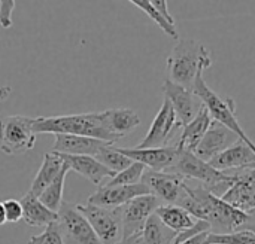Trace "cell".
Masks as SVG:
<instances>
[{"label":"cell","instance_id":"cell-1","mask_svg":"<svg viewBox=\"0 0 255 244\" xmlns=\"http://www.w3.org/2000/svg\"><path fill=\"white\" fill-rule=\"evenodd\" d=\"M185 198L181 206L194 219L209 225L211 234H229L235 231H254V215L244 213L221 201L202 185L185 180Z\"/></svg>","mask_w":255,"mask_h":244},{"label":"cell","instance_id":"cell-2","mask_svg":"<svg viewBox=\"0 0 255 244\" xmlns=\"http://www.w3.org/2000/svg\"><path fill=\"white\" fill-rule=\"evenodd\" d=\"M33 131L36 133V136L39 133H52L67 136H84L112 145L115 143V139L106 128L103 112L33 118Z\"/></svg>","mask_w":255,"mask_h":244},{"label":"cell","instance_id":"cell-3","mask_svg":"<svg viewBox=\"0 0 255 244\" xmlns=\"http://www.w3.org/2000/svg\"><path fill=\"white\" fill-rule=\"evenodd\" d=\"M211 64V54L202 43L191 39H179L167 58V81L191 89L197 73L200 70L205 72Z\"/></svg>","mask_w":255,"mask_h":244},{"label":"cell","instance_id":"cell-4","mask_svg":"<svg viewBox=\"0 0 255 244\" xmlns=\"http://www.w3.org/2000/svg\"><path fill=\"white\" fill-rule=\"evenodd\" d=\"M166 173L176 174L185 180L197 182L202 185L206 191L214 194L215 197L221 198V195L232 186L233 179L226 171H217L214 170L208 163L197 158L193 152L179 151L175 163L170 168L166 170Z\"/></svg>","mask_w":255,"mask_h":244},{"label":"cell","instance_id":"cell-5","mask_svg":"<svg viewBox=\"0 0 255 244\" xmlns=\"http://www.w3.org/2000/svg\"><path fill=\"white\" fill-rule=\"evenodd\" d=\"M191 91L194 92V95L202 101L203 107L208 110L209 116L212 121L224 125L226 128H229L232 133H235L241 140H244L247 145L254 146L253 140L247 136V133L244 131V128L241 127L238 116H236V104L235 100L232 97H221L217 92H214L205 82L203 78V70H200L194 79L193 88Z\"/></svg>","mask_w":255,"mask_h":244},{"label":"cell","instance_id":"cell-6","mask_svg":"<svg viewBox=\"0 0 255 244\" xmlns=\"http://www.w3.org/2000/svg\"><path fill=\"white\" fill-rule=\"evenodd\" d=\"M36 145L33 118L10 115L0 118V151L6 155H22Z\"/></svg>","mask_w":255,"mask_h":244},{"label":"cell","instance_id":"cell-7","mask_svg":"<svg viewBox=\"0 0 255 244\" xmlns=\"http://www.w3.org/2000/svg\"><path fill=\"white\" fill-rule=\"evenodd\" d=\"M55 224L60 230L63 244H102L87 219L72 203L63 201L57 212Z\"/></svg>","mask_w":255,"mask_h":244},{"label":"cell","instance_id":"cell-8","mask_svg":"<svg viewBox=\"0 0 255 244\" xmlns=\"http://www.w3.org/2000/svg\"><path fill=\"white\" fill-rule=\"evenodd\" d=\"M87 219L102 244H117L121 240V219L118 209H103L93 204H75Z\"/></svg>","mask_w":255,"mask_h":244},{"label":"cell","instance_id":"cell-9","mask_svg":"<svg viewBox=\"0 0 255 244\" xmlns=\"http://www.w3.org/2000/svg\"><path fill=\"white\" fill-rule=\"evenodd\" d=\"M232 176V186L221 195V201L248 215L255 210V167L226 171Z\"/></svg>","mask_w":255,"mask_h":244},{"label":"cell","instance_id":"cell-10","mask_svg":"<svg viewBox=\"0 0 255 244\" xmlns=\"http://www.w3.org/2000/svg\"><path fill=\"white\" fill-rule=\"evenodd\" d=\"M140 183H143L149 194L154 195L161 206H181L185 198V179L166 173V171H149L146 170L142 176Z\"/></svg>","mask_w":255,"mask_h":244},{"label":"cell","instance_id":"cell-11","mask_svg":"<svg viewBox=\"0 0 255 244\" xmlns=\"http://www.w3.org/2000/svg\"><path fill=\"white\" fill-rule=\"evenodd\" d=\"M161 203L151 194L140 195L118 207L121 219V240L142 233L148 218L155 213Z\"/></svg>","mask_w":255,"mask_h":244},{"label":"cell","instance_id":"cell-12","mask_svg":"<svg viewBox=\"0 0 255 244\" xmlns=\"http://www.w3.org/2000/svg\"><path fill=\"white\" fill-rule=\"evenodd\" d=\"M181 128L176 121V115L173 112L172 104L167 98H164L161 109L158 110L157 116L152 121L149 131L146 133L145 139L136 146L137 149H148V148H163L169 146L173 137V133Z\"/></svg>","mask_w":255,"mask_h":244},{"label":"cell","instance_id":"cell-13","mask_svg":"<svg viewBox=\"0 0 255 244\" xmlns=\"http://www.w3.org/2000/svg\"><path fill=\"white\" fill-rule=\"evenodd\" d=\"M163 92H164V98H167L169 103L172 104L173 112L176 115V121L181 127L191 122L203 107L202 101L194 95L191 89L176 85L167 79L164 82Z\"/></svg>","mask_w":255,"mask_h":244},{"label":"cell","instance_id":"cell-14","mask_svg":"<svg viewBox=\"0 0 255 244\" xmlns=\"http://www.w3.org/2000/svg\"><path fill=\"white\" fill-rule=\"evenodd\" d=\"M120 154L131 160L133 163L142 164L145 168L148 167L149 171H166L172 167L176 160L178 148L176 145H169L163 148H148V149H137V148H118Z\"/></svg>","mask_w":255,"mask_h":244},{"label":"cell","instance_id":"cell-15","mask_svg":"<svg viewBox=\"0 0 255 244\" xmlns=\"http://www.w3.org/2000/svg\"><path fill=\"white\" fill-rule=\"evenodd\" d=\"M208 164L217 171H232L255 167L254 146L247 145L244 140L238 139L233 145L217 154Z\"/></svg>","mask_w":255,"mask_h":244},{"label":"cell","instance_id":"cell-16","mask_svg":"<svg viewBox=\"0 0 255 244\" xmlns=\"http://www.w3.org/2000/svg\"><path fill=\"white\" fill-rule=\"evenodd\" d=\"M149 191L143 183L133 186H99V189L88 198V204L103 209H118L136 197L148 195Z\"/></svg>","mask_w":255,"mask_h":244},{"label":"cell","instance_id":"cell-17","mask_svg":"<svg viewBox=\"0 0 255 244\" xmlns=\"http://www.w3.org/2000/svg\"><path fill=\"white\" fill-rule=\"evenodd\" d=\"M238 139L239 137L235 133H232L229 128H226L224 125H221L215 121H211L208 131L205 133L203 139L200 140L199 146L196 148V151L193 154L197 158H200L202 161L208 163L217 154H220L221 151H224L226 148L233 145Z\"/></svg>","mask_w":255,"mask_h":244},{"label":"cell","instance_id":"cell-18","mask_svg":"<svg viewBox=\"0 0 255 244\" xmlns=\"http://www.w3.org/2000/svg\"><path fill=\"white\" fill-rule=\"evenodd\" d=\"M112 143L102 142L91 137L84 136H67V134H55V143L52 146V152L61 155H84V157H96L105 146Z\"/></svg>","mask_w":255,"mask_h":244},{"label":"cell","instance_id":"cell-19","mask_svg":"<svg viewBox=\"0 0 255 244\" xmlns=\"http://www.w3.org/2000/svg\"><path fill=\"white\" fill-rule=\"evenodd\" d=\"M61 155V154H60ZM64 163L69 165L70 171L78 173L93 185L102 186L106 179L114 177L115 174L105 168L96 158L93 157H84V155H61Z\"/></svg>","mask_w":255,"mask_h":244},{"label":"cell","instance_id":"cell-20","mask_svg":"<svg viewBox=\"0 0 255 244\" xmlns=\"http://www.w3.org/2000/svg\"><path fill=\"white\" fill-rule=\"evenodd\" d=\"M103 118L106 128L115 142L128 136L140 125L139 115L131 109H108L103 110Z\"/></svg>","mask_w":255,"mask_h":244},{"label":"cell","instance_id":"cell-21","mask_svg":"<svg viewBox=\"0 0 255 244\" xmlns=\"http://www.w3.org/2000/svg\"><path fill=\"white\" fill-rule=\"evenodd\" d=\"M211 116L208 113V110L205 107H202V110L199 112V115L188 122L187 125L181 127V136L179 140L175 143L176 148L179 151H187V152H194L196 148L199 146L200 140L203 139L205 133L208 131L209 125H211Z\"/></svg>","mask_w":255,"mask_h":244},{"label":"cell","instance_id":"cell-22","mask_svg":"<svg viewBox=\"0 0 255 244\" xmlns=\"http://www.w3.org/2000/svg\"><path fill=\"white\" fill-rule=\"evenodd\" d=\"M64 167V161L61 158L60 154L57 152H46L43 155V163L37 171V174L34 176L31 186H30V192L36 197H39L60 174V171Z\"/></svg>","mask_w":255,"mask_h":244},{"label":"cell","instance_id":"cell-23","mask_svg":"<svg viewBox=\"0 0 255 244\" xmlns=\"http://www.w3.org/2000/svg\"><path fill=\"white\" fill-rule=\"evenodd\" d=\"M19 204L22 209V221L28 227H48L57 219V213L46 209L30 191L19 200Z\"/></svg>","mask_w":255,"mask_h":244},{"label":"cell","instance_id":"cell-24","mask_svg":"<svg viewBox=\"0 0 255 244\" xmlns=\"http://www.w3.org/2000/svg\"><path fill=\"white\" fill-rule=\"evenodd\" d=\"M155 215L161 221V224L175 234L194 227V224L197 222V219H194L188 212L178 206H160L155 210Z\"/></svg>","mask_w":255,"mask_h":244},{"label":"cell","instance_id":"cell-25","mask_svg":"<svg viewBox=\"0 0 255 244\" xmlns=\"http://www.w3.org/2000/svg\"><path fill=\"white\" fill-rule=\"evenodd\" d=\"M140 236L143 244H173L176 234L166 228L154 213L148 218Z\"/></svg>","mask_w":255,"mask_h":244},{"label":"cell","instance_id":"cell-26","mask_svg":"<svg viewBox=\"0 0 255 244\" xmlns=\"http://www.w3.org/2000/svg\"><path fill=\"white\" fill-rule=\"evenodd\" d=\"M63 158V157H61ZM64 161V160H63ZM69 165L64 163V167L63 170L60 171V174L57 176V179L37 197L39 201L46 207L49 209L51 212L57 213L63 204V188H64V182H66V176L69 173Z\"/></svg>","mask_w":255,"mask_h":244},{"label":"cell","instance_id":"cell-27","mask_svg":"<svg viewBox=\"0 0 255 244\" xmlns=\"http://www.w3.org/2000/svg\"><path fill=\"white\" fill-rule=\"evenodd\" d=\"M105 168H108L109 171H112L114 174L126 170L127 167H130L133 164L131 160H128L127 157H124L123 154L118 152V149L114 145L105 146L96 157H94Z\"/></svg>","mask_w":255,"mask_h":244},{"label":"cell","instance_id":"cell-28","mask_svg":"<svg viewBox=\"0 0 255 244\" xmlns=\"http://www.w3.org/2000/svg\"><path fill=\"white\" fill-rule=\"evenodd\" d=\"M146 171V168L139 164V163H133L130 167H127L126 170L117 173L114 177H111L108 182H105V186H133L140 183L143 173Z\"/></svg>","mask_w":255,"mask_h":244},{"label":"cell","instance_id":"cell-29","mask_svg":"<svg viewBox=\"0 0 255 244\" xmlns=\"http://www.w3.org/2000/svg\"><path fill=\"white\" fill-rule=\"evenodd\" d=\"M206 244H255L254 231H235L229 234H208Z\"/></svg>","mask_w":255,"mask_h":244},{"label":"cell","instance_id":"cell-30","mask_svg":"<svg viewBox=\"0 0 255 244\" xmlns=\"http://www.w3.org/2000/svg\"><path fill=\"white\" fill-rule=\"evenodd\" d=\"M130 3H133L136 7H139V9H142L167 36H170V37H173V39H178V31H176V27L175 25H170L155 9H154V6H152V3H151V0H131Z\"/></svg>","mask_w":255,"mask_h":244},{"label":"cell","instance_id":"cell-31","mask_svg":"<svg viewBox=\"0 0 255 244\" xmlns=\"http://www.w3.org/2000/svg\"><path fill=\"white\" fill-rule=\"evenodd\" d=\"M28 244H63V239L57 224L52 222L48 227H45L42 234L30 237Z\"/></svg>","mask_w":255,"mask_h":244},{"label":"cell","instance_id":"cell-32","mask_svg":"<svg viewBox=\"0 0 255 244\" xmlns=\"http://www.w3.org/2000/svg\"><path fill=\"white\" fill-rule=\"evenodd\" d=\"M3 207H4L6 222L16 224V222L22 221V209H21L19 201H16V200H6V201H3Z\"/></svg>","mask_w":255,"mask_h":244},{"label":"cell","instance_id":"cell-33","mask_svg":"<svg viewBox=\"0 0 255 244\" xmlns=\"http://www.w3.org/2000/svg\"><path fill=\"white\" fill-rule=\"evenodd\" d=\"M16 7V1L13 0H1L0 3V25L3 28L12 27V13Z\"/></svg>","mask_w":255,"mask_h":244},{"label":"cell","instance_id":"cell-34","mask_svg":"<svg viewBox=\"0 0 255 244\" xmlns=\"http://www.w3.org/2000/svg\"><path fill=\"white\" fill-rule=\"evenodd\" d=\"M152 3V6H154V9L170 24V25H175V19H173V16L170 15V12H169V1H166V0H152L151 1Z\"/></svg>","mask_w":255,"mask_h":244},{"label":"cell","instance_id":"cell-35","mask_svg":"<svg viewBox=\"0 0 255 244\" xmlns=\"http://www.w3.org/2000/svg\"><path fill=\"white\" fill-rule=\"evenodd\" d=\"M209 233H202V234H197L191 239H188L187 242L181 244H206V237H208Z\"/></svg>","mask_w":255,"mask_h":244},{"label":"cell","instance_id":"cell-36","mask_svg":"<svg viewBox=\"0 0 255 244\" xmlns=\"http://www.w3.org/2000/svg\"><path fill=\"white\" fill-rule=\"evenodd\" d=\"M126 244H143L140 233L139 234H134V236H131L128 239H126Z\"/></svg>","mask_w":255,"mask_h":244},{"label":"cell","instance_id":"cell-37","mask_svg":"<svg viewBox=\"0 0 255 244\" xmlns=\"http://www.w3.org/2000/svg\"><path fill=\"white\" fill-rule=\"evenodd\" d=\"M6 224V215H4V207H3V201H0V225Z\"/></svg>","mask_w":255,"mask_h":244},{"label":"cell","instance_id":"cell-38","mask_svg":"<svg viewBox=\"0 0 255 244\" xmlns=\"http://www.w3.org/2000/svg\"><path fill=\"white\" fill-rule=\"evenodd\" d=\"M117 244H126V240H120Z\"/></svg>","mask_w":255,"mask_h":244},{"label":"cell","instance_id":"cell-39","mask_svg":"<svg viewBox=\"0 0 255 244\" xmlns=\"http://www.w3.org/2000/svg\"><path fill=\"white\" fill-rule=\"evenodd\" d=\"M0 3H1V0H0Z\"/></svg>","mask_w":255,"mask_h":244}]
</instances>
